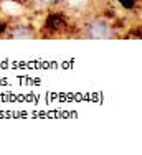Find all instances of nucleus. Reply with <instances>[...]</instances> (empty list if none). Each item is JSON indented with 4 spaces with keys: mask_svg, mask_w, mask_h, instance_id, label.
Segmentation results:
<instances>
[{
    "mask_svg": "<svg viewBox=\"0 0 142 155\" xmlns=\"http://www.w3.org/2000/svg\"><path fill=\"white\" fill-rule=\"evenodd\" d=\"M88 36L98 38V40L111 38V36H113V28H111V25L104 20H94V21H91V25L88 27Z\"/></svg>",
    "mask_w": 142,
    "mask_h": 155,
    "instance_id": "obj_1",
    "label": "nucleus"
},
{
    "mask_svg": "<svg viewBox=\"0 0 142 155\" xmlns=\"http://www.w3.org/2000/svg\"><path fill=\"white\" fill-rule=\"evenodd\" d=\"M0 8L5 13H8V15H20V13L23 12V7H22L20 3L13 2V0H3Z\"/></svg>",
    "mask_w": 142,
    "mask_h": 155,
    "instance_id": "obj_2",
    "label": "nucleus"
},
{
    "mask_svg": "<svg viewBox=\"0 0 142 155\" xmlns=\"http://www.w3.org/2000/svg\"><path fill=\"white\" fill-rule=\"evenodd\" d=\"M12 35H13V38H17V40H30V38H33L32 30L27 28V27H17Z\"/></svg>",
    "mask_w": 142,
    "mask_h": 155,
    "instance_id": "obj_3",
    "label": "nucleus"
},
{
    "mask_svg": "<svg viewBox=\"0 0 142 155\" xmlns=\"http://www.w3.org/2000/svg\"><path fill=\"white\" fill-rule=\"evenodd\" d=\"M68 7H73V8H78V7H83L86 3V0H66Z\"/></svg>",
    "mask_w": 142,
    "mask_h": 155,
    "instance_id": "obj_4",
    "label": "nucleus"
},
{
    "mask_svg": "<svg viewBox=\"0 0 142 155\" xmlns=\"http://www.w3.org/2000/svg\"><path fill=\"white\" fill-rule=\"evenodd\" d=\"M35 3H38V5H50V3L56 2V0H33Z\"/></svg>",
    "mask_w": 142,
    "mask_h": 155,
    "instance_id": "obj_5",
    "label": "nucleus"
}]
</instances>
